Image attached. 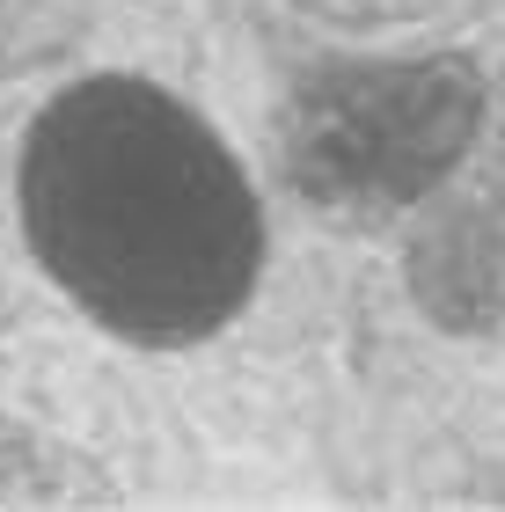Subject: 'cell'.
Instances as JSON below:
<instances>
[{
	"label": "cell",
	"mask_w": 505,
	"mask_h": 512,
	"mask_svg": "<svg viewBox=\"0 0 505 512\" xmlns=\"http://www.w3.org/2000/svg\"><path fill=\"white\" fill-rule=\"evenodd\" d=\"M96 0H0V81L8 74H30L52 52L81 37V22Z\"/></svg>",
	"instance_id": "obj_4"
},
{
	"label": "cell",
	"mask_w": 505,
	"mask_h": 512,
	"mask_svg": "<svg viewBox=\"0 0 505 512\" xmlns=\"http://www.w3.org/2000/svg\"><path fill=\"white\" fill-rule=\"evenodd\" d=\"M410 293L440 330H498L505 322V191L432 205L410 235Z\"/></svg>",
	"instance_id": "obj_3"
},
{
	"label": "cell",
	"mask_w": 505,
	"mask_h": 512,
	"mask_svg": "<svg viewBox=\"0 0 505 512\" xmlns=\"http://www.w3.org/2000/svg\"><path fill=\"white\" fill-rule=\"evenodd\" d=\"M476 118L484 81L462 59L330 66L286 110V176L330 220H381L469 154Z\"/></svg>",
	"instance_id": "obj_2"
},
{
	"label": "cell",
	"mask_w": 505,
	"mask_h": 512,
	"mask_svg": "<svg viewBox=\"0 0 505 512\" xmlns=\"http://www.w3.org/2000/svg\"><path fill=\"white\" fill-rule=\"evenodd\" d=\"M476 139H484V183L505 191V74L484 88V118H476Z\"/></svg>",
	"instance_id": "obj_6"
},
{
	"label": "cell",
	"mask_w": 505,
	"mask_h": 512,
	"mask_svg": "<svg viewBox=\"0 0 505 512\" xmlns=\"http://www.w3.org/2000/svg\"><path fill=\"white\" fill-rule=\"evenodd\" d=\"M301 8L330 15V22H410V15L440 8V0H301Z\"/></svg>",
	"instance_id": "obj_5"
},
{
	"label": "cell",
	"mask_w": 505,
	"mask_h": 512,
	"mask_svg": "<svg viewBox=\"0 0 505 512\" xmlns=\"http://www.w3.org/2000/svg\"><path fill=\"white\" fill-rule=\"evenodd\" d=\"M22 227L103 330L191 344L242 308L257 213L227 147L147 81H81L22 147Z\"/></svg>",
	"instance_id": "obj_1"
}]
</instances>
